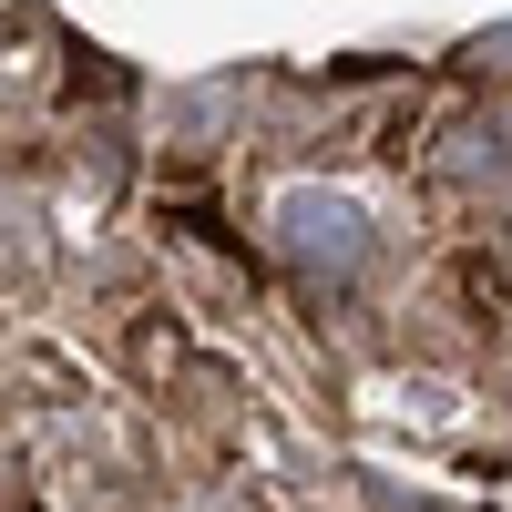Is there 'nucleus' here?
Segmentation results:
<instances>
[{
	"label": "nucleus",
	"mask_w": 512,
	"mask_h": 512,
	"mask_svg": "<svg viewBox=\"0 0 512 512\" xmlns=\"http://www.w3.org/2000/svg\"><path fill=\"white\" fill-rule=\"evenodd\" d=\"M287 226H297V246H308V256H338V267L359 256V216H349V205H318V195H308Z\"/></svg>",
	"instance_id": "obj_1"
}]
</instances>
